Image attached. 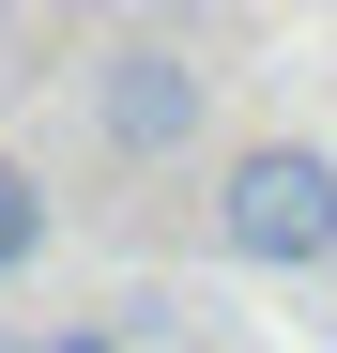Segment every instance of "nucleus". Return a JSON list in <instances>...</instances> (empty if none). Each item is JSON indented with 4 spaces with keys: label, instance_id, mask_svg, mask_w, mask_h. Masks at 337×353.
Listing matches in <instances>:
<instances>
[{
    "label": "nucleus",
    "instance_id": "nucleus-2",
    "mask_svg": "<svg viewBox=\"0 0 337 353\" xmlns=\"http://www.w3.org/2000/svg\"><path fill=\"white\" fill-rule=\"evenodd\" d=\"M199 108H215V77L184 62V46H123V62L92 77V139L123 154V169H168V154L199 139Z\"/></svg>",
    "mask_w": 337,
    "mask_h": 353
},
{
    "label": "nucleus",
    "instance_id": "nucleus-1",
    "mask_svg": "<svg viewBox=\"0 0 337 353\" xmlns=\"http://www.w3.org/2000/svg\"><path fill=\"white\" fill-rule=\"evenodd\" d=\"M215 246L261 276H322L337 261V154L322 139H246L215 169Z\"/></svg>",
    "mask_w": 337,
    "mask_h": 353
},
{
    "label": "nucleus",
    "instance_id": "nucleus-5",
    "mask_svg": "<svg viewBox=\"0 0 337 353\" xmlns=\"http://www.w3.org/2000/svg\"><path fill=\"white\" fill-rule=\"evenodd\" d=\"M0 353H16V338H0Z\"/></svg>",
    "mask_w": 337,
    "mask_h": 353
},
{
    "label": "nucleus",
    "instance_id": "nucleus-3",
    "mask_svg": "<svg viewBox=\"0 0 337 353\" xmlns=\"http://www.w3.org/2000/svg\"><path fill=\"white\" fill-rule=\"evenodd\" d=\"M31 261H46V185L0 154V276H31Z\"/></svg>",
    "mask_w": 337,
    "mask_h": 353
},
{
    "label": "nucleus",
    "instance_id": "nucleus-4",
    "mask_svg": "<svg viewBox=\"0 0 337 353\" xmlns=\"http://www.w3.org/2000/svg\"><path fill=\"white\" fill-rule=\"evenodd\" d=\"M46 353H123V338H107V323H77V338H46Z\"/></svg>",
    "mask_w": 337,
    "mask_h": 353
}]
</instances>
